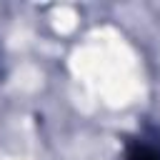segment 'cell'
I'll return each mask as SVG.
<instances>
[{
	"label": "cell",
	"mask_w": 160,
	"mask_h": 160,
	"mask_svg": "<svg viewBox=\"0 0 160 160\" xmlns=\"http://www.w3.org/2000/svg\"><path fill=\"white\" fill-rule=\"evenodd\" d=\"M128 160H160V138L158 135H138L125 148Z\"/></svg>",
	"instance_id": "cell-1"
},
{
	"label": "cell",
	"mask_w": 160,
	"mask_h": 160,
	"mask_svg": "<svg viewBox=\"0 0 160 160\" xmlns=\"http://www.w3.org/2000/svg\"><path fill=\"white\" fill-rule=\"evenodd\" d=\"M0 82H2V50H0Z\"/></svg>",
	"instance_id": "cell-2"
}]
</instances>
